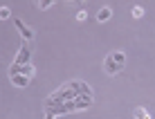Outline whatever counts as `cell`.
<instances>
[{
	"label": "cell",
	"mask_w": 155,
	"mask_h": 119,
	"mask_svg": "<svg viewBox=\"0 0 155 119\" xmlns=\"http://www.w3.org/2000/svg\"><path fill=\"white\" fill-rule=\"evenodd\" d=\"M124 63H126V54L121 50L110 52L108 56H106V61H104V70H106V74H117V72H121Z\"/></svg>",
	"instance_id": "1"
},
{
	"label": "cell",
	"mask_w": 155,
	"mask_h": 119,
	"mask_svg": "<svg viewBox=\"0 0 155 119\" xmlns=\"http://www.w3.org/2000/svg\"><path fill=\"white\" fill-rule=\"evenodd\" d=\"M34 65L31 63H12L9 65V77H14V74H20V77H27V79H31L34 77Z\"/></svg>",
	"instance_id": "2"
},
{
	"label": "cell",
	"mask_w": 155,
	"mask_h": 119,
	"mask_svg": "<svg viewBox=\"0 0 155 119\" xmlns=\"http://www.w3.org/2000/svg\"><path fill=\"white\" fill-rule=\"evenodd\" d=\"M29 56H31V41H23V47H20L18 56L14 58V63H29Z\"/></svg>",
	"instance_id": "3"
},
{
	"label": "cell",
	"mask_w": 155,
	"mask_h": 119,
	"mask_svg": "<svg viewBox=\"0 0 155 119\" xmlns=\"http://www.w3.org/2000/svg\"><path fill=\"white\" fill-rule=\"evenodd\" d=\"M14 25H16V29L23 34V41H34V31H31V29H29V27L25 25L20 18H14Z\"/></svg>",
	"instance_id": "4"
},
{
	"label": "cell",
	"mask_w": 155,
	"mask_h": 119,
	"mask_svg": "<svg viewBox=\"0 0 155 119\" xmlns=\"http://www.w3.org/2000/svg\"><path fill=\"white\" fill-rule=\"evenodd\" d=\"M110 16H113V9H110V7H101L97 12V20H99V23H106Z\"/></svg>",
	"instance_id": "5"
},
{
	"label": "cell",
	"mask_w": 155,
	"mask_h": 119,
	"mask_svg": "<svg viewBox=\"0 0 155 119\" xmlns=\"http://www.w3.org/2000/svg\"><path fill=\"white\" fill-rule=\"evenodd\" d=\"M9 79H12V83L18 85V88H25V85H29V81H31L27 77H20V74H14V77H9Z\"/></svg>",
	"instance_id": "6"
},
{
	"label": "cell",
	"mask_w": 155,
	"mask_h": 119,
	"mask_svg": "<svg viewBox=\"0 0 155 119\" xmlns=\"http://www.w3.org/2000/svg\"><path fill=\"white\" fill-rule=\"evenodd\" d=\"M133 117H135V119H151L153 115H151V112H148L146 110V108H135V110H133Z\"/></svg>",
	"instance_id": "7"
},
{
	"label": "cell",
	"mask_w": 155,
	"mask_h": 119,
	"mask_svg": "<svg viewBox=\"0 0 155 119\" xmlns=\"http://www.w3.org/2000/svg\"><path fill=\"white\" fill-rule=\"evenodd\" d=\"M7 18H12V9L9 7H0V20H7Z\"/></svg>",
	"instance_id": "8"
},
{
	"label": "cell",
	"mask_w": 155,
	"mask_h": 119,
	"mask_svg": "<svg viewBox=\"0 0 155 119\" xmlns=\"http://www.w3.org/2000/svg\"><path fill=\"white\" fill-rule=\"evenodd\" d=\"M54 2H56V0H38V7L41 9H47V7H52Z\"/></svg>",
	"instance_id": "9"
},
{
	"label": "cell",
	"mask_w": 155,
	"mask_h": 119,
	"mask_svg": "<svg viewBox=\"0 0 155 119\" xmlns=\"http://www.w3.org/2000/svg\"><path fill=\"white\" fill-rule=\"evenodd\" d=\"M133 16H135V18H142L144 16V7H133Z\"/></svg>",
	"instance_id": "10"
},
{
	"label": "cell",
	"mask_w": 155,
	"mask_h": 119,
	"mask_svg": "<svg viewBox=\"0 0 155 119\" xmlns=\"http://www.w3.org/2000/svg\"><path fill=\"white\" fill-rule=\"evenodd\" d=\"M88 18V12H85V9H79L77 12V20H85Z\"/></svg>",
	"instance_id": "11"
},
{
	"label": "cell",
	"mask_w": 155,
	"mask_h": 119,
	"mask_svg": "<svg viewBox=\"0 0 155 119\" xmlns=\"http://www.w3.org/2000/svg\"><path fill=\"white\" fill-rule=\"evenodd\" d=\"M45 119H54V112H47V115H45Z\"/></svg>",
	"instance_id": "12"
}]
</instances>
